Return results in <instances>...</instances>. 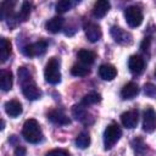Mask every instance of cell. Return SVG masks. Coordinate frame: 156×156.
Returning a JSON list of instances; mask_svg holds the SVG:
<instances>
[{
  "label": "cell",
  "mask_w": 156,
  "mask_h": 156,
  "mask_svg": "<svg viewBox=\"0 0 156 156\" xmlns=\"http://www.w3.org/2000/svg\"><path fill=\"white\" fill-rule=\"evenodd\" d=\"M22 136L24 138L26 141H28L30 144H37V143L41 141L43 132H41V128L38 123V121H35L33 118L27 119L22 128Z\"/></svg>",
  "instance_id": "1"
},
{
  "label": "cell",
  "mask_w": 156,
  "mask_h": 156,
  "mask_svg": "<svg viewBox=\"0 0 156 156\" xmlns=\"http://www.w3.org/2000/svg\"><path fill=\"white\" fill-rule=\"evenodd\" d=\"M44 78L50 84H57L61 82V72H60V61L56 57H51L44 69Z\"/></svg>",
  "instance_id": "2"
},
{
  "label": "cell",
  "mask_w": 156,
  "mask_h": 156,
  "mask_svg": "<svg viewBox=\"0 0 156 156\" xmlns=\"http://www.w3.org/2000/svg\"><path fill=\"white\" fill-rule=\"evenodd\" d=\"M122 136V129L117 123H111L104 132V146L106 150L111 149Z\"/></svg>",
  "instance_id": "3"
},
{
  "label": "cell",
  "mask_w": 156,
  "mask_h": 156,
  "mask_svg": "<svg viewBox=\"0 0 156 156\" xmlns=\"http://www.w3.org/2000/svg\"><path fill=\"white\" fill-rule=\"evenodd\" d=\"M124 18L129 27H139L143 22V11L139 6H128L124 10Z\"/></svg>",
  "instance_id": "4"
},
{
  "label": "cell",
  "mask_w": 156,
  "mask_h": 156,
  "mask_svg": "<svg viewBox=\"0 0 156 156\" xmlns=\"http://www.w3.org/2000/svg\"><path fill=\"white\" fill-rule=\"evenodd\" d=\"M48 44L44 40H39L28 45H24L22 48V52L27 56V57H34V56H40L46 51Z\"/></svg>",
  "instance_id": "5"
},
{
  "label": "cell",
  "mask_w": 156,
  "mask_h": 156,
  "mask_svg": "<svg viewBox=\"0 0 156 156\" xmlns=\"http://www.w3.org/2000/svg\"><path fill=\"white\" fill-rule=\"evenodd\" d=\"M143 129L146 133H152L156 129V112L152 107L147 106L143 116Z\"/></svg>",
  "instance_id": "6"
},
{
  "label": "cell",
  "mask_w": 156,
  "mask_h": 156,
  "mask_svg": "<svg viewBox=\"0 0 156 156\" xmlns=\"http://www.w3.org/2000/svg\"><path fill=\"white\" fill-rule=\"evenodd\" d=\"M84 33H85L87 39L90 43H96L102 37V32H101L100 26L94 23V22H87L84 24Z\"/></svg>",
  "instance_id": "7"
},
{
  "label": "cell",
  "mask_w": 156,
  "mask_h": 156,
  "mask_svg": "<svg viewBox=\"0 0 156 156\" xmlns=\"http://www.w3.org/2000/svg\"><path fill=\"white\" fill-rule=\"evenodd\" d=\"M110 34L111 37L113 38V40L118 44H122V45H127V44H130L132 43V35L126 32L124 29L117 27V26H113L111 27L110 29Z\"/></svg>",
  "instance_id": "8"
},
{
  "label": "cell",
  "mask_w": 156,
  "mask_h": 156,
  "mask_svg": "<svg viewBox=\"0 0 156 156\" xmlns=\"http://www.w3.org/2000/svg\"><path fill=\"white\" fill-rule=\"evenodd\" d=\"M138 121H139V113L136 110H130L121 115V122L128 129L135 128L138 124Z\"/></svg>",
  "instance_id": "9"
},
{
  "label": "cell",
  "mask_w": 156,
  "mask_h": 156,
  "mask_svg": "<svg viewBox=\"0 0 156 156\" xmlns=\"http://www.w3.org/2000/svg\"><path fill=\"white\" fill-rule=\"evenodd\" d=\"M22 93L23 95L28 99V100H38L41 96V91L40 89L37 87V84L34 83V80L26 83L22 85Z\"/></svg>",
  "instance_id": "10"
},
{
  "label": "cell",
  "mask_w": 156,
  "mask_h": 156,
  "mask_svg": "<svg viewBox=\"0 0 156 156\" xmlns=\"http://www.w3.org/2000/svg\"><path fill=\"white\" fill-rule=\"evenodd\" d=\"M128 67H129V71L133 74H140L144 71L145 61L139 55H132L128 60Z\"/></svg>",
  "instance_id": "11"
},
{
  "label": "cell",
  "mask_w": 156,
  "mask_h": 156,
  "mask_svg": "<svg viewBox=\"0 0 156 156\" xmlns=\"http://www.w3.org/2000/svg\"><path fill=\"white\" fill-rule=\"evenodd\" d=\"M48 119L50 122H52L54 124H58V126H66V124L71 123L69 118L61 110H51L48 113Z\"/></svg>",
  "instance_id": "12"
},
{
  "label": "cell",
  "mask_w": 156,
  "mask_h": 156,
  "mask_svg": "<svg viewBox=\"0 0 156 156\" xmlns=\"http://www.w3.org/2000/svg\"><path fill=\"white\" fill-rule=\"evenodd\" d=\"M99 76L104 80H112L117 76V69L111 63H104L99 67Z\"/></svg>",
  "instance_id": "13"
},
{
  "label": "cell",
  "mask_w": 156,
  "mask_h": 156,
  "mask_svg": "<svg viewBox=\"0 0 156 156\" xmlns=\"http://www.w3.org/2000/svg\"><path fill=\"white\" fill-rule=\"evenodd\" d=\"M111 5L107 0H98L93 7V16L95 18H102L110 10Z\"/></svg>",
  "instance_id": "14"
},
{
  "label": "cell",
  "mask_w": 156,
  "mask_h": 156,
  "mask_svg": "<svg viewBox=\"0 0 156 156\" xmlns=\"http://www.w3.org/2000/svg\"><path fill=\"white\" fill-rule=\"evenodd\" d=\"M63 24H65V20L61 16L52 17L51 20H49L46 22V30L50 32V33H54V34L58 33L63 28Z\"/></svg>",
  "instance_id": "15"
},
{
  "label": "cell",
  "mask_w": 156,
  "mask_h": 156,
  "mask_svg": "<svg viewBox=\"0 0 156 156\" xmlns=\"http://www.w3.org/2000/svg\"><path fill=\"white\" fill-rule=\"evenodd\" d=\"M5 112L10 117H17L22 113V105L18 100H10L5 104Z\"/></svg>",
  "instance_id": "16"
},
{
  "label": "cell",
  "mask_w": 156,
  "mask_h": 156,
  "mask_svg": "<svg viewBox=\"0 0 156 156\" xmlns=\"http://www.w3.org/2000/svg\"><path fill=\"white\" fill-rule=\"evenodd\" d=\"M72 115H73V117H74L77 121H80V122H83V123H89L88 119L90 118V116H89L88 111L85 110V106H83L82 104L73 106V108H72Z\"/></svg>",
  "instance_id": "17"
},
{
  "label": "cell",
  "mask_w": 156,
  "mask_h": 156,
  "mask_svg": "<svg viewBox=\"0 0 156 156\" xmlns=\"http://www.w3.org/2000/svg\"><path fill=\"white\" fill-rule=\"evenodd\" d=\"M138 93H139V87H138V84L134 83V82H129V83H127V84L122 88V90H121V96H122L123 99H133L134 96L138 95Z\"/></svg>",
  "instance_id": "18"
},
{
  "label": "cell",
  "mask_w": 156,
  "mask_h": 156,
  "mask_svg": "<svg viewBox=\"0 0 156 156\" xmlns=\"http://www.w3.org/2000/svg\"><path fill=\"white\" fill-rule=\"evenodd\" d=\"M12 84H13V77L12 73L10 71H5L2 69L0 73V87L4 91H9L12 89Z\"/></svg>",
  "instance_id": "19"
},
{
  "label": "cell",
  "mask_w": 156,
  "mask_h": 156,
  "mask_svg": "<svg viewBox=\"0 0 156 156\" xmlns=\"http://www.w3.org/2000/svg\"><path fill=\"white\" fill-rule=\"evenodd\" d=\"M77 57H78V60H79L83 65L89 66V65H91V63L95 61L96 55H95V52H93V51H90V50L82 49V50H79V51H78Z\"/></svg>",
  "instance_id": "20"
},
{
  "label": "cell",
  "mask_w": 156,
  "mask_h": 156,
  "mask_svg": "<svg viewBox=\"0 0 156 156\" xmlns=\"http://www.w3.org/2000/svg\"><path fill=\"white\" fill-rule=\"evenodd\" d=\"M11 55V43L6 38L0 39V58L1 62H5Z\"/></svg>",
  "instance_id": "21"
},
{
  "label": "cell",
  "mask_w": 156,
  "mask_h": 156,
  "mask_svg": "<svg viewBox=\"0 0 156 156\" xmlns=\"http://www.w3.org/2000/svg\"><path fill=\"white\" fill-rule=\"evenodd\" d=\"M100 101H101V95L100 94H98V93H89V94H87V95L83 96L80 104L87 107V106L94 105V104L100 102Z\"/></svg>",
  "instance_id": "22"
},
{
  "label": "cell",
  "mask_w": 156,
  "mask_h": 156,
  "mask_svg": "<svg viewBox=\"0 0 156 156\" xmlns=\"http://www.w3.org/2000/svg\"><path fill=\"white\" fill-rule=\"evenodd\" d=\"M90 144V135L88 132H82L76 138V145L79 149H87Z\"/></svg>",
  "instance_id": "23"
},
{
  "label": "cell",
  "mask_w": 156,
  "mask_h": 156,
  "mask_svg": "<svg viewBox=\"0 0 156 156\" xmlns=\"http://www.w3.org/2000/svg\"><path fill=\"white\" fill-rule=\"evenodd\" d=\"M30 9H32V5L29 2H27V1H24L22 4V7H21L20 12L16 16V20L17 21H26L30 15Z\"/></svg>",
  "instance_id": "24"
},
{
  "label": "cell",
  "mask_w": 156,
  "mask_h": 156,
  "mask_svg": "<svg viewBox=\"0 0 156 156\" xmlns=\"http://www.w3.org/2000/svg\"><path fill=\"white\" fill-rule=\"evenodd\" d=\"M71 73L76 77H84L87 74L90 73V68H88V66L85 65H73L71 68Z\"/></svg>",
  "instance_id": "25"
},
{
  "label": "cell",
  "mask_w": 156,
  "mask_h": 156,
  "mask_svg": "<svg viewBox=\"0 0 156 156\" xmlns=\"http://www.w3.org/2000/svg\"><path fill=\"white\" fill-rule=\"evenodd\" d=\"M32 80H33V78H32L30 72L26 67H20L18 68V82L21 83V85H23L26 83H29Z\"/></svg>",
  "instance_id": "26"
},
{
  "label": "cell",
  "mask_w": 156,
  "mask_h": 156,
  "mask_svg": "<svg viewBox=\"0 0 156 156\" xmlns=\"http://www.w3.org/2000/svg\"><path fill=\"white\" fill-rule=\"evenodd\" d=\"M73 5H74V4H73L71 0H62V1H58V2L56 4V11H57L58 13H63V12L71 10V9L73 7Z\"/></svg>",
  "instance_id": "27"
},
{
  "label": "cell",
  "mask_w": 156,
  "mask_h": 156,
  "mask_svg": "<svg viewBox=\"0 0 156 156\" xmlns=\"http://www.w3.org/2000/svg\"><path fill=\"white\" fill-rule=\"evenodd\" d=\"M144 93L149 98H156V85H154L151 83L145 84L144 85Z\"/></svg>",
  "instance_id": "28"
},
{
  "label": "cell",
  "mask_w": 156,
  "mask_h": 156,
  "mask_svg": "<svg viewBox=\"0 0 156 156\" xmlns=\"http://www.w3.org/2000/svg\"><path fill=\"white\" fill-rule=\"evenodd\" d=\"M45 156H69V152L65 149H54L50 150Z\"/></svg>",
  "instance_id": "29"
},
{
  "label": "cell",
  "mask_w": 156,
  "mask_h": 156,
  "mask_svg": "<svg viewBox=\"0 0 156 156\" xmlns=\"http://www.w3.org/2000/svg\"><path fill=\"white\" fill-rule=\"evenodd\" d=\"M149 46H150V38L147 37V38H145V39L143 40L141 50H143V51H146V50H149Z\"/></svg>",
  "instance_id": "30"
},
{
  "label": "cell",
  "mask_w": 156,
  "mask_h": 156,
  "mask_svg": "<svg viewBox=\"0 0 156 156\" xmlns=\"http://www.w3.org/2000/svg\"><path fill=\"white\" fill-rule=\"evenodd\" d=\"M15 156H26V149L23 146H18L15 150Z\"/></svg>",
  "instance_id": "31"
},
{
  "label": "cell",
  "mask_w": 156,
  "mask_h": 156,
  "mask_svg": "<svg viewBox=\"0 0 156 156\" xmlns=\"http://www.w3.org/2000/svg\"><path fill=\"white\" fill-rule=\"evenodd\" d=\"M155 76H156V69H155Z\"/></svg>",
  "instance_id": "32"
}]
</instances>
